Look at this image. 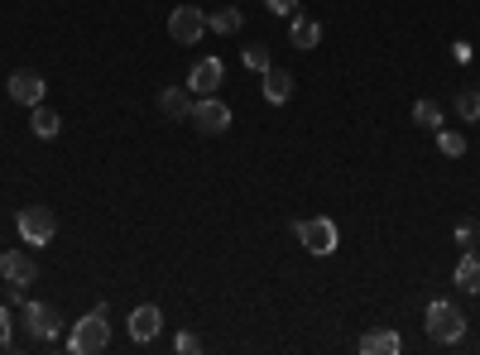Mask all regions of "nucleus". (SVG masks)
<instances>
[{
	"label": "nucleus",
	"instance_id": "2",
	"mask_svg": "<svg viewBox=\"0 0 480 355\" xmlns=\"http://www.w3.org/2000/svg\"><path fill=\"white\" fill-rule=\"evenodd\" d=\"M111 346V322H106V303H96V312H87L73 336H67V351L73 355H92V351H106Z\"/></svg>",
	"mask_w": 480,
	"mask_h": 355
},
{
	"label": "nucleus",
	"instance_id": "23",
	"mask_svg": "<svg viewBox=\"0 0 480 355\" xmlns=\"http://www.w3.org/2000/svg\"><path fill=\"white\" fill-rule=\"evenodd\" d=\"M15 346V322H10V307L0 303V351H10Z\"/></svg>",
	"mask_w": 480,
	"mask_h": 355
},
{
	"label": "nucleus",
	"instance_id": "16",
	"mask_svg": "<svg viewBox=\"0 0 480 355\" xmlns=\"http://www.w3.org/2000/svg\"><path fill=\"white\" fill-rule=\"evenodd\" d=\"M457 288L471 293V297L480 293V254H476V250L461 254V264H457Z\"/></svg>",
	"mask_w": 480,
	"mask_h": 355
},
{
	"label": "nucleus",
	"instance_id": "19",
	"mask_svg": "<svg viewBox=\"0 0 480 355\" xmlns=\"http://www.w3.org/2000/svg\"><path fill=\"white\" fill-rule=\"evenodd\" d=\"M413 125L418 130H442V106L437 102H413Z\"/></svg>",
	"mask_w": 480,
	"mask_h": 355
},
{
	"label": "nucleus",
	"instance_id": "12",
	"mask_svg": "<svg viewBox=\"0 0 480 355\" xmlns=\"http://www.w3.org/2000/svg\"><path fill=\"white\" fill-rule=\"evenodd\" d=\"M159 326H164V312L154 307V303H145V307L130 312V336H135V341H154V336H159Z\"/></svg>",
	"mask_w": 480,
	"mask_h": 355
},
{
	"label": "nucleus",
	"instance_id": "20",
	"mask_svg": "<svg viewBox=\"0 0 480 355\" xmlns=\"http://www.w3.org/2000/svg\"><path fill=\"white\" fill-rule=\"evenodd\" d=\"M457 116H461V120H480V87L457 92Z\"/></svg>",
	"mask_w": 480,
	"mask_h": 355
},
{
	"label": "nucleus",
	"instance_id": "6",
	"mask_svg": "<svg viewBox=\"0 0 480 355\" xmlns=\"http://www.w3.org/2000/svg\"><path fill=\"white\" fill-rule=\"evenodd\" d=\"M202 34H207V15L197 5H178L168 15V39L173 44H202Z\"/></svg>",
	"mask_w": 480,
	"mask_h": 355
},
{
	"label": "nucleus",
	"instance_id": "22",
	"mask_svg": "<svg viewBox=\"0 0 480 355\" xmlns=\"http://www.w3.org/2000/svg\"><path fill=\"white\" fill-rule=\"evenodd\" d=\"M245 67H255V73L274 67V63H270V49H264V44H250V49H245Z\"/></svg>",
	"mask_w": 480,
	"mask_h": 355
},
{
	"label": "nucleus",
	"instance_id": "8",
	"mask_svg": "<svg viewBox=\"0 0 480 355\" xmlns=\"http://www.w3.org/2000/svg\"><path fill=\"white\" fill-rule=\"evenodd\" d=\"M0 279H5V283H15V288H30V283L39 279V264H34V254H24V250H10V254H0Z\"/></svg>",
	"mask_w": 480,
	"mask_h": 355
},
{
	"label": "nucleus",
	"instance_id": "18",
	"mask_svg": "<svg viewBox=\"0 0 480 355\" xmlns=\"http://www.w3.org/2000/svg\"><path fill=\"white\" fill-rule=\"evenodd\" d=\"M240 20H245V15H240L236 5H226V10H211V15H207V30L211 34H236Z\"/></svg>",
	"mask_w": 480,
	"mask_h": 355
},
{
	"label": "nucleus",
	"instance_id": "9",
	"mask_svg": "<svg viewBox=\"0 0 480 355\" xmlns=\"http://www.w3.org/2000/svg\"><path fill=\"white\" fill-rule=\"evenodd\" d=\"M24 326H30L34 341H53L63 317H58V307H49V303H24Z\"/></svg>",
	"mask_w": 480,
	"mask_h": 355
},
{
	"label": "nucleus",
	"instance_id": "15",
	"mask_svg": "<svg viewBox=\"0 0 480 355\" xmlns=\"http://www.w3.org/2000/svg\"><path fill=\"white\" fill-rule=\"evenodd\" d=\"M289 39H293V49H317V44H322V20H313V15H293Z\"/></svg>",
	"mask_w": 480,
	"mask_h": 355
},
{
	"label": "nucleus",
	"instance_id": "14",
	"mask_svg": "<svg viewBox=\"0 0 480 355\" xmlns=\"http://www.w3.org/2000/svg\"><path fill=\"white\" fill-rule=\"evenodd\" d=\"M399 346H404V336L399 332H385V326L360 336V355H399Z\"/></svg>",
	"mask_w": 480,
	"mask_h": 355
},
{
	"label": "nucleus",
	"instance_id": "11",
	"mask_svg": "<svg viewBox=\"0 0 480 355\" xmlns=\"http://www.w3.org/2000/svg\"><path fill=\"white\" fill-rule=\"evenodd\" d=\"M192 106H197V96L188 87H164L159 92V111L168 120H192Z\"/></svg>",
	"mask_w": 480,
	"mask_h": 355
},
{
	"label": "nucleus",
	"instance_id": "4",
	"mask_svg": "<svg viewBox=\"0 0 480 355\" xmlns=\"http://www.w3.org/2000/svg\"><path fill=\"white\" fill-rule=\"evenodd\" d=\"M15 226H20L24 245H49V240L58 235V217H53L49 207H24Z\"/></svg>",
	"mask_w": 480,
	"mask_h": 355
},
{
	"label": "nucleus",
	"instance_id": "10",
	"mask_svg": "<svg viewBox=\"0 0 480 355\" xmlns=\"http://www.w3.org/2000/svg\"><path fill=\"white\" fill-rule=\"evenodd\" d=\"M221 77H226L221 58H202V63L188 73V92H192V96H211V92L221 87Z\"/></svg>",
	"mask_w": 480,
	"mask_h": 355
},
{
	"label": "nucleus",
	"instance_id": "13",
	"mask_svg": "<svg viewBox=\"0 0 480 355\" xmlns=\"http://www.w3.org/2000/svg\"><path fill=\"white\" fill-rule=\"evenodd\" d=\"M289 96H293V73H284V67H264V102L284 106Z\"/></svg>",
	"mask_w": 480,
	"mask_h": 355
},
{
	"label": "nucleus",
	"instance_id": "5",
	"mask_svg": "<svg viewBox=\"0 0 480 355\" xmlns=\"http://www.w3.org/2000/svg\"><path fill=\"white\" fill-rule=\"evenodd\" d=\"M192 125H197L202 135H226V130H231V106H226L221 96H197Z\"/></svg>",
	"mask_w": 480,
	"mask_h": 355
},
{
	"label": "nucleus",
	"instance_id": "1",
	"mask_svg": "<svg viewBox=\"0 0 480 355\" xmlns=\"http://www.w3.org/2000/svg\"><path fill=\"white\" fill-rule=\"evenodd\" d=\"M422 326H428V336L437 341V346H457V341L466 336V312L457 303H447V297H432Z\"/></svg>",
	"mask_w": 480,
	"mask_h": 355
},
{
	"label": "nucleus",
	"instance_id": "21",
	"mask_svg": "<svg viewBox=\"0 0 480 355\" xmlns=\"http://www.w3.org/2000/svg\"><path fill=\"white\" fill-rule=\"evenodd\" d=\"M437 149H442L447 159H461V154H466V135H457V130H437Z\"/></svg>",
	"mask_w": 480,
	"mask_h": 355
},
{
	"label": "nucleus",
	"instance_id": "3",
	"mask_svg": "<svg viewBox=\"0 0 480 355\" xmlns=\"http://www.w3.org/2000/svg\"><path fill=\"white\" fill-rule=\"evenodd\" d=\"M293 235H298V245L307 254H317V260H327V254H336V221L327 217H313V221H293Z\"/></svg>",
	"mask_w": 480,
	"mask_h": 355
},
{
	"label": "nucleus",
	"instance_id": "25",
	"mask_svg": "<svg viewBox=\"0 0 480 355\" xmlns=\"http://www.w3.org/2000/svg\"><path fill=\"white\" fill-rule=\"evenodd\" d=\"M173 346H178V351H182V355H192V351H202V341H197V336H192V332H182V336H178V341H173Z\"/></svg>",
	"mask_w": 480,
	"mask_h": 355
},
{
	"label": "nucleus",
	"instance_id": "27",
	"mask_svg": "<svg viewBox=\"0 0 480 355\" xmlns=\"http://www.w3.org/2000/svg\"><path fill=\"white\" fill-rule=\"evenodd\" d=\"M451 58H457V63H471L476 49H471V44H457V49H451Z\"/></svg>",
	"mask_w": 480,
	"mask_h": 355
},
{
	"label": "nucleus",
	"instance_id": "7",
	"mask_svg": "<svg viewBox=\"0 0 480 355\" xmlns=\"http://www.w3.org/2000/svg\"><path fill=\"white\" fill-rule=\"evenodd\" d=\"M5 92H10V102H20V106H39L44 102V92H49V82L39 77V73H30V67H20V73H10V82H5Z\"/></svg>",
	"mask_w": 480,
	"mask_h": 355
},
{
	"label": "nucleus",
	"instance_id": "26",
	"mask_svg": "<svg viewBox=\"0 0 480 355\" xmlns=\"http://www.w3.org/2000/svg\"><path fill=\"white\" fill-rule=\"evenodd\" d=\"M264 5H270L274 15H293V10H298V0H264Z\"/></svg>",
	"mask_w": 480,
	"mask_h": 355
},
{
	"label": "nucleus",
	"instance_id": "24",
	"mask_svg": "<svg viewBox=\"0 0 480 355\" xmlns=\"http://www.w3.org/2000/svg\"><path fill=\"white\" fill-rule=\"evenodd\" d=\"M457 240H461V245H466V250H471V245H476V240H480V231H476V226H471V221H461V226H457Z\"/></svg>",
	"mask_w": 480,
	"mask_h": 355
},
{
	"label": "nucleus",
	"instance_id": "17",
	"mask_svg": "<svg viewBox=\"0 0 480 355\" xmlns=\"http://www.w3.org/2000/svg\"><path fill=\"white\" fill-rule=\"evenodd\" d=\"M30 130H34L39 139H53V135H58V130H63L58 111H49L44 102H39V106H34V116H30Z\"/></svg>",
	"mask_w": 480,
	"mask_h": 355
}]
</instances>
